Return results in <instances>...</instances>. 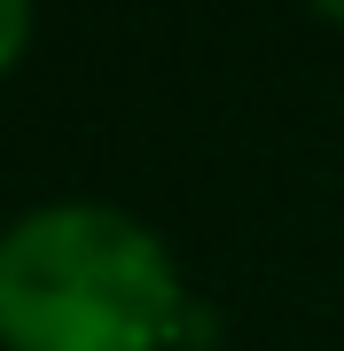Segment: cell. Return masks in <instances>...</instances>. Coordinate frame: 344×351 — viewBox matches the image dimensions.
<instances>
[{"instance_id": "obj_2", "label": "cell", "mask_w": 344, "mask_h": 351, "mask_svg": "<svg viewBox=\"0 0 344 351\" xmlns=\"http://www.w3.org/2000/svg\"><path fill=\"white\" fill-rule=\"evenodd\" d=\"M24 39H32V8L24 0H0V71L24 55Z\"/></svg>"}, {"instance_id": "obj_3", "label": "cell", "mask_w": 344, "mask_h": 351, "mask_svg": "<svg viewBox=\"0 0 344 351\" xmlns=\"http://www.w3.org/2000/svg\"><path fill=\"white\" fill-rule=\"evenodd\" d=\"M321 16H329V24H344V8H321Z\"/></svg>"}, {"instance_id": "obj_1", "label": "cell", "mask_w": 344, "mask_h": 351, "mask_svg": "<svg viewBox=\"0 0 344 351\" xmlns=\"http://www.w3.org/2000/svg\"><path fill=\"white\" fill-rule=\"evenodd\" d=\"M188 304L172 250L110 203H39L0 234L8 351H180Z\"/></svg>"}]
</instances>
